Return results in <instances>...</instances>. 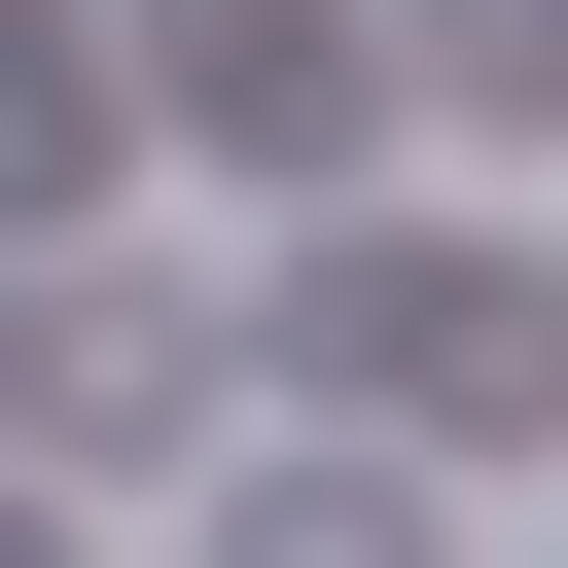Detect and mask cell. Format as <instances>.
Wrapping results in <instances>:
<instances>
[{
	"instance_id": "obj_1",
	"label": "cell",
	"mask_w": 568,
	"mask_h": 568,
	"mask_svg": "<svg viewBox=\"0 0 568 568\" xmlns=\"http://www.w3.org/2000/svg\"><path fill=\"white\" fill-rule=\"evenodd\" d=\"M284 390H320V426H390V462H426V426H462V462H532V248H497V213H355V248L284 284Z\"/></svg>"
},
{
	"instance_id": "obj_2",
	"label": "cell",
	"mask_w": 568,
	"mask_h": 568,
	"mask_svg": "<svg viewBox=\"0 0 568 568\" xmlns=\"http://www.w3.org/2000/svg\"><path fill=\"white\" fill-rule=\"evenodd\" d=\"M0 426H36V462H213V426H248V284H178V248L0 284Z\"/></svg>"
},
{
	"instance_id": "obj_3",
	"label": "cell",
	"mask_w": 568,
	"mask_h": 568,
	"mask_svg": "<svg viewBox=\"0 0 568 568\" xmlns=\"http://www.w3.org/2000/svg\"><path fill=\"white\" fill-rule=\"evenodd\" d=\"M106 106H178L213 178H355V142H390V36H355V0H142Z\"/></svg>"
},
{
	"instance_id": "obj_4",
	"label": "cell",
	"mask_w": 568,
	"mask_h": 568,
	"mask_svg": "<svg viewBox=\"0 0 568 568\" xmlns=\"http://www.w3.org/2000/svg\"><path fill=\"white\" fill-rule=\"evenodd\" d=\"M213 568H426V462H390V426H320V462H248V497H213Z\"/></svg>"
},
{
	"instance_id": "obj_5",
	"label": "cell",
	"mask_w": 568,
	"mask_h": 568,
	"mask_svg": "<svg viewBox=\"0 0 568 568\" xmlns=\"http://www.w3.org/2000/svg\"><path fill=\"white\" fill-rule=\"evenodd\" d=\"M142 106H106V0H0V213H71Z\"/></svg>"
},
{
	"instance_id": "obj_6",
	"label": "cell",
	"mask_w": 568,
	"mask_h": 568,
	"mask_svg": "<svg viewBox=\"0 0 568 568\" xmlns=\"http://www.w3.org/2000/svg\"><path fill=\"white\" fill-rule=\"evenodd\" d=\"M390 71H426V106H462V142H532V106H568V0H426V36H390Z\"/></svg>"
},
{
	"instance_id": "obj_7",
	"label": "cell",
	"mask_w": 568,
	"mask_h": 568,
	"mask_svg": "<svg viewBox=\"0 0 568 568\" xmlns=\"http://www.w3.org/2000/svg\"><path fill=\"white\" fill-rule=\"evenodd\" d=\"M0 568H71V532H36V497H0Z\"/></svg>"
},
{
	"instance_id": "obj_8",
	"label": "cell",
	"mask_w": 568,
	"mask_h": 568,
	"mask_svg": "<svg viewBox=\"0 0 568 568\" xmlns=\"http://www.w3.org/2000/svg\"><path fill=\"white\" fill-rule=\"evenodd\" d=\"M0 284H36V248H0Z\"/></svg>"
}]
</instances>
